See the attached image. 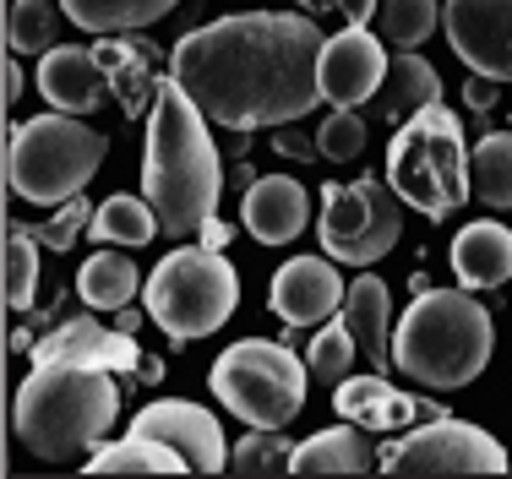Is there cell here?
Returning <instances> with one entry per match:
<instances>
[{"mask_svg":"<svg viewBox=\"0 0 512 479\" xmlns=\"http://www.w3.org/2000/svg\"><path fill=\"white\" fill-rule=\"evenodd\" d=\"M207 387L229 414H240L246 425L262 431H284L300 409H306V387H311V365L295 360L284 343L273 338H240L207 371Z\"/></svg>","mask_w":512,"mask_h":479,"instance_id":"8","label":"cell"},{"mask_svg":"<svg viewBox=\"0 0 512 479\" xmlns=\"http://www.w3.org/2000/svg\"><path fill=\"white\" fill-rule=\"evenodd\" d=\"M344 294H349V284L338 278V262L327 251L295 256L267 284V311L284 327H322V322H333V311H344Z\"/></svg>","mask_w":512,"mask_h":479,"instance_id":"12","label":"cell"},{"mask_svg":"<svg viewBox=\"0 0 512 479\" xmlns=\"http://www.w3.org/2000/svg\"><path fill=\"white\" fill-rule=\"evenodd\" d=\"M109 158V137L93 126H82L66 109H50V115H33L11 131L6 147V175L11 191L33 207H60L71 202Z\"/></svg>","mask_w":512,"mask_h":479,"instance_id":"6","label":"cell"},{"mask_svg":"<svg viewBox=\"0 0 512 479\" xmlns=\"http://www.w3.org/2000/svg\"><path fill=\"white\" fill-rule=\"evenodd\" d=\"M66 354H77V360H99L109 371H142V349L131 333H120V327H99V316H71V322H60L50 338L33 343L28 360H66Z\"/></svg>","mask_w":512,"mask_h":479,"instance_id":"18","label":"cell"},{"mask_svg":"<svg viewBox=\"0 0 512 479\" xmlns=\"http://www.w3.org/2000/svg\"><path fill=\"white\" fill-rule=\"evenodd\" d=\"M137 289H142V273L126 256V245L93 251L88 262H82V273H77V294L93 305V311H120V305L137 300Z\"/></svg>","mask_w":512,"mask_h":479,"instance_id":"23","label":"cell"},{"mask_svg":"<svg viewBox=\"0 0 512 479\" xmlns=\"http://www.w3.org/2000/svg\"><path fill=\"white\" fill-rule=\"evenodd\" d=\"M322 28L300 11H240L191 28L169 77L224 131H267L322 104Z\"/></svg>","mask_w":512,"mask_h":479,"instance_id":"1","label":"cell"},{"mask_svg":"<svg viewBox=\"0 0 512 479\" xmlns=\"http://www.w3.org/2000/svg\"><path fill=\"white\" fill-rule=\"evenodd\" d=\"M224 240H229V224H218V218H207V224H202V245H213V251H218Z\"/></svg>","mask_w":512,"mask_h":479,"instance_id":"40","label":"cell"},{"mask_svg":"<svg viewBox=\"0 0 512 479\" xmlns=\"http://www.w3.org/2000/svg\"><path fill=\"white\" fill-rule=\"evenodd\" d=\"M387 474H502L507 469V447L491 431L469 420H436L414 425L382 452Z\"/></svg>","mask_w":512,"mask_h":479,"instance_id":"10","label":"cell"},{"mask_svg":"<svg viewBox=\"0 0 512 479\" xmlns=\"http://www.w3.org/2000/svg\"><path fill=\"white\" fill-rule=\"evenodd\" d=\"M88 469L93 474H186V458L175 447H164V441L131 431L126 441H109V447L93 452Z\"/></svg>","mask_w":512,"mask_h":479,"instance_id":"26","label":"cell"},{"mask_svg":"<svg viewBox=\"0 0 512 479\" xmlns=\"http://www.w3.org/2000/svg\"><path fill=\"white\" fill-rule=\"evenodd\" d=\"M142 316H148V305H142V311H126V305H120L115 327H120V333H137V322H142Z\"/></svg>","mask_w":512,"mask_h":479,"instance_id":"41","label":"cell"},{"mask_svg":"<svg viewBox=\"0 0 512 479\" xmlns=\"http://www.w3.org/2000/svg\"><path fill=\"white\" fill-rule=\"evenodd\" d=\"M404 235V196L387 180H333L322 186V213H316V240L338 267H371Z\"/></svg>","mask_w":512,"mask_h":479,"instance_id":"9","label":"cell"},{"mask_svg":"<svg viewBox=\"0 0 512 479\" xmlns=\"http://www.w3.org/2000/svg\"><path fill=\"white\" fill-rule=\"evenodd\" d=\"M240 218H246V235L256 245H289L300 229L311 224V196H306L300 180H289V175H256L246 186Z\"/></svg>","mask_w":512,"mask_h":479,"instance_id":"17","label":"cell"},{"mask_svg":"<svg viewBox=\"0 0 512 479\" xmlns=\"http://www.w3.org/2000/svg\"><path fill=\"white\" fill-rule=\"evenodd\" d=\"M142 305L175 343L213 338L240 311V267L213 245H180L142 284Z\"/></svg>","mask_w":512,"mask_h":479,"instance_id":"7","label":"cell"},{"mask_svg":"<svg viewBox=\"0 0 512 479\" xmlns=\"http://www.w3.org/2000/svg\"><path fill=\"white\" fill-rule=\"evenodd\" d=\"M453 273L463 289L485 294V289H502L512 278V229L496 224V218H480V224H463L453 240Z\"/></svg>","mask_w":512,"mask_h":479,"instance_id":"19","label":"cell"},{"mask_svg":"<svg viewBox=\"0 0 512 479\" xmlns=\"http://www.w3.org/2000/svg\"><path fill=\"white\" fill-rule=\"evenodd\" d=\"M99 55H104V66H109V77H115V93H120V109L126 115H142V104L158 93V77H153V66H148V44H99Z\"/></svg>","mask_w":512,"mask_h":479,"instance_id":"29","label":"cell"},{"mask_svg":"<svg viewBox=\"0 0 512 479\" xmlns=\"http://www.w3.org/2000/svg\"><path fill=\"white\" fill-rule=\"evenodd\" d=\"M344 327L355 333L360 360H371V371L393 365V300H387V284L376 273H360L344 294Z\"/></svg>","mask_w":512,"mask_h":479,"instance_id":"21","label":"cell"},{"mask_svg":"<svg viewBox=\"0 0 512 479\" xmlns=\"http://www.w3.org/2000/svg\"><path fill=\"white\" fill-rule=\"evenodd\" d=\"M88 235L99 245H126V251H137V245H148L153 235H164V224H158L148 196H109V202L93 207Z\"/></svg>","mask_w":512,"mask_h":479,"instance_id":"24","label":"cell"},{"mask_svg":"<svg viewBox=\"0 0 512 479\" xmlns=\"http://www.w3.org/2000/svg\"><path fill=\"white\" fill-rule=\"evenodd\" d=\"M496 322L474 289H420L393 327V365L431 392H458L491 365Z\"/></svg>","mask_w":512,"mask_h":479,"instance_id":"4","label":"cell"},{"mask_svg":"<svg viewBox=\"0 0 512 479\" xmlns=\"http://www.w3.org/2000/svg\"><path fill=\"white\" fill-rule=\"evenodd\" d=\"M39 93L50 109L88 115V109H99L104 98L115 93V77H109L99 44H55L50 55L39 60Z\"/></svg>","mask_w":512,"mask_h":479,"instance_id":"15","label":"cell"},{"mask_svg":"<svg viewBox=\"0 0 512 479\" xmlns=\"http://www.w3.org/2000/svg\"><path fill=\"white\" fill-rule=\"evenodd\" d=\"M425 104H442V77H436V66L425 55L398 49L393 66H387V82L371 98V120H382V126H404V120L420 115Z\"/></svg>","mask_w":512,"mask_h":479,"instance_id":"22","label":"cell"},{"mask_svg":"<svg viewBox=\"0 0 512 479\" xmlns=\"http://www.w3.org/2000/svg\"><path fill=\"white\" fill-rule=\"evenodd\" d=\"M442 22V0H382L376 6V33L393 49H420Z\"/></svg>","mask_w":512,"mask_h":479,"instance_id":"30","label":"cell"},{"mask_svg":"<svg viewBox=\"0 0 512 479\" xmlns=\"http://www.w3.org/2000/svg\"><path fill=\"white\" fill-rule=\"evenodd\" d=\"M22 98V66H17V55L6 60V104H17Z\"/></svg>","mask_w":512,"mask_h":479,"instance_id":"39","label":"cell"},{"mask_svg":"<svg viewBox=\"0 0 512 479\" xmlns=\"http://www.w3.org/2000/svg\"><path fill=\"white\" fill-rule=\"evenodd\" d=\"M142 196L153 202L164 235L175 240L202 235L224 196V158L207 137V115L175 77H164L153 93L148 142H142Z\"/></svg>","mask_w":512,"mask_h":479,"instance_id":"2","label":"cell"},{"mask_svg":"<svg viewBox=\"0 0 512 479\" xmlns=\"http://www.w3.org/2000/svg\"><path fill=\"white\" fill-rule=\"evenodd\" d=\"M316 147H322L327 164H349V158L365 153V115L349 104H333V115L322 120V131H316Z\"/></svg>","mask_w":512,"mask_h":479,"instance_id":"34","label":"cell"},{"mask_svg":"<svg viewBox=\"0 0 512 479\" xmlns=\"http://www.w3.org/2000/svg\"><path fill=\"white\" fill-rule=\"evenodd\" d=\"M60 0H11L6 11V44L11 55H50L60 44Z\"/></svg>","mask_w":512,"mask_h":479,"instance_id":"27","label":"cell"},{"mask_svg":"<svg viewBox=\"0 0 512 479\" xmlns=\"http://www.w3.org/2000/svg\"><path fill=\"white\" fill-rule=\"evenodd\" d=\"M88 224H93V207L82 202V191H77L71 202H60V213H50L44 224H33V235H39V245H50V251H71Z\"/></svg>","mask_w":512,"mask_h":479,"instance_id":"35","label":"cell"},{"mask_svg":"<svg viewBox=\"0 0 512 479\" xmlns=\"http://www.w3.org/2000/svg\"><path fill=\"white\" fill-rule=\"evenodd\" d=\"M474 196L491 213L512 207V131H485L474 147Z\"/></svg>","mask_w":512,"mask_h":479,"instance_id":"28","label":"cell"},{"mask_svg":"<svg viewBox=\"0 0 512 479\" xmlns=\"http://www.w3.org/2000/svg\"><path fill=\"white\" fill-rule=\"evenodd\" d=\"M273 153L278 158H295V164H316V158H322V147H316V137H306V131H295V120H289V126H278Z\"/></svg>","mask_w":512,"mask_h":479,"instance_id":"36","label":"cell"},{"mask_svg":"<svg viewBox=\"0 0 512 479\" xmlns=\"http://www.w3.org/2000/svg\"><path fill=\"white\" fill-rule=\"evenodd\" d=\"M371 469H382V452H376L371 431L355 420L295 441V463H289V474H371Z\"/></svg>","mask_w":512,"mask_h":479,"instance_id":"20","label":"cell"},{"mask_svg":"<svg viewBox=\"0 0 512 479\" xmlns=\"http://www.w3.org/2000/svg\"><path fill=\"white\" fill-rule=\"evenodd\" d=\"M387 66H393V55L371 33V22H349L344 33L322 44V98L349 109L371 104L376 88L387 82Z\"/></svg>","mask_w":512,"mask_h":479,"instance_id":"14","label":"cell"},{"mask_svg":"<svg viewBox=\"0 0 512 479\" xmlns=\"http://www.w3.org/2000/svg\"><path fill=\"white\" fill-rule=\"evenodd\" d=\"M60 6L88 33H131V28H148V22L169 17L180 0H60Z\"/></svg>","mask_w":512,"mask_h":479,"instance_id":"25","label":"cell"},{"mask_svg":"<svg viewBox=\"0 0 512 479\" xmlns=\"http://www.w3.org/2000/svg\"><path fill=\"white\" fill-rule=\"evenodd\" d=\"M442 28L469 71L512 82V0H442Z\"/></svg>","mask_w":512,"mask_h":479,"instance_id":"11","label":"cell"},{"mask_svg":"<svg viewBox=\"0 0 512 479\" xmlns=\"http://www.w3.org/2000/svg\"><path fill=\"white\" fill-rule=\"evenodd\" d=\"M387 186L425 218H453L474 196V153L463 142V120L447 104H425L420 115L393 126Z\"/></svg>","mask_w":512,"mask_h":479,"instance_id":"5","label":"cell"},{"mask_svg":"<svg viewBox=\"0 0 512 479\" xmlns=\"http://www.w3.org/2000/svg\"><path fill=\"white\" fill-rule=\"evenodd\" d=\"M360 360V349H355V333L344 327V316L338 322H327L322 333H316V343L306 349V365H311V382H322V387H338L349 376V365Z\"/></svg>","mask_w":512,"mask_h":479,"instance_id":"33","label":"cell"},{"mask_svg":"<svg viewBox=\"0 0 512 479\" xmlns=\"http://www.w3.org/2000/svg\"><path fill=\"white\" fill-rule=\"evenodd\" d=\"M142 382H164V360H142Z\"/></svg>","mask_w":512,"mask_h":479,"instance_id":"42","label":"cell"},{"mask_svg":"<svg viewBox=\"0 0 512 479\" xmlns=\"http://www.w3.org/2000/svg\"><path fill=\"white\" fill-rule=\"evenodd\" d=\"M33 294H39V235L6 229V305L33 311Z\"/></svg>","mask_w":512,"mask_h":479,"instance_id":"31","label":"cell"},{"mask_svg":"<svg viewBox=\"0 0 512 479\" xmlns=\"http://www.w3.org/2000/svg\"><path fill=\"white\" fill-rule=\"evenodd\" d=\"M289 463H295V441H289L284 431H262V425H251V436L235 441V452H229V469L235 474H284Z\"/></svg>","mask_w":512,"mask_h":479,"instance_id":"32","label":"cell"},{"mask_svg":"<svg viewBox=\"0 0 512 479\" xmlns=\"http://www.w3.org/2000/svg\"><path fill=\"white\" fill-rule=\"evenodd\" d=\"M333 409L344 414V420L365 425V431H398V425L409 420H436L442 414V403L436 398H404L393 382H382V376H344V382L333 387Z\"/></svg>","mask_w":512,"mask_h":479,"instance_id":"16","label":"cell"},{"mask_svg":"<svg viewBox=\"0 0 512 479\" xmlns=\"http://www.w3.org/2000/svg\"><path fill=\"white\" fill-rule=\"evenodd\" d=\"M131 431L164 441V447H175L180 458H186V469H197V474L229 469L224 425H218L207 409H197V403H186V398H153L148 409L131 420Z\"/></svg>","mask_w":512,"mask_h":479,"instance_id":"13","label":"cell"},{"mask_svg":"<svg viewBox=\"0 0 512 479\" xmlns=\"http://www.w3.org/2000/svg\"><path fill=\"white\" fill-rule=\"evenodd\" d=\"M338 11H344L349 22H371V11H376V0H333Z\"/></svg>","mask_w":512,"mask_h":479,"instance_id":"38","label":"cell"},{"mask_svg":"<svg viewBox=\"0 0 512 479\" xmlns=\"http://www.w3.org/2000/svg\"><path fill=\"white\" fill-rule=\"evenodd\" d=\"M120 420V382L99 360H39L17 387L11 425L17 441L44 463H88Z\"/></svg>","mask_w":512,"mask_h":479,"instance_id":"3","label":"cell"},{"mask_svg":"<svg viewBox=\"0 0 512 479\" xmlns=\"http://www.w3.org/2000/svg\"><path fill=\"white\" fill-rule=\"evenodd\" d=\"M496 93H502V82H496V77H480V71H474V77L463 82V104H469V109H480V115L496 104Z\"/></svg>","mask_w":512,"mask_h":479,"instance_id":"37","label":"cell"}]
</instances>
